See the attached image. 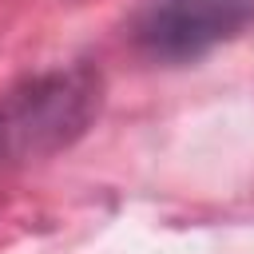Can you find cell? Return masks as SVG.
<instances>
[{
  "label": "cell",
  "mask_w": 254,
  "mask_h": 254,
  "mask_svg": "<svg viewBox=\"0 0 254 254\" xmlns=\"http://www.w3.org/2000/svg\"><path fill=\"white\" fill-rule=\"evenodd\" d=\"M254 24V0H143L135 12V44L163 60L187 64Z\"/></svg>",
  "instance_id": "7a4b0ae2"
},
{
  "label": "cell",
  "mask_w": 254,
  "mask_h": 254,
  "mask_svg": "<svg viewBox=\"0 0 254 254\" xmlns=\"http://www.w3.org/2000/svg\"><path fill=\"white\" fill-rule=\"evenodd\" d=\"M99 107V79L83 67L28 79L0 99V167L67 147Z\"/></svg>",
  "instance_id": "6da1fadb"
}]
</instances>
